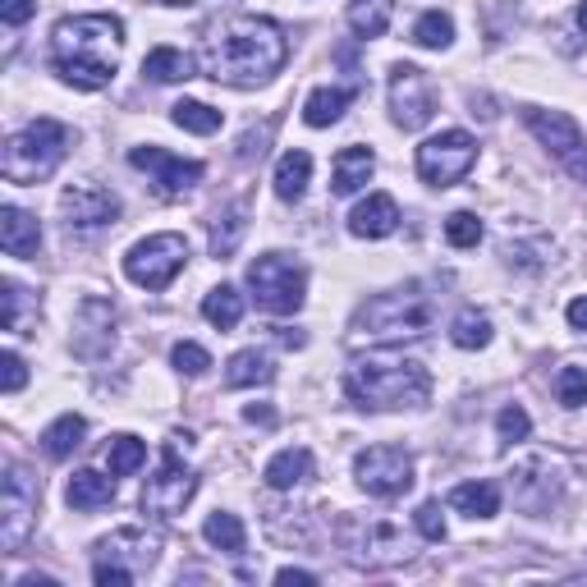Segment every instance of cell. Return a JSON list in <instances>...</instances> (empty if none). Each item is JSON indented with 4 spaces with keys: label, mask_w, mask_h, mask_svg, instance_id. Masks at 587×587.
Returning a JSON list of instances; mask_svg holds the SVG:
<instances>
[{
    "label": "cell",
    "mask_w": 587,
    "mask_h": 587,
    "mask_svg": "<svg viewBox=\"0 0 587 587\" xmlns=\"http://www.w3.org/2000/svg\"><path fill=\"white\" fill-rule=\"evenodd\" d=\"M565 317H569V326H574V330H587V294L569 303V308H565Z\"/></svg>",
    "instance_id": "48"
},
{
    "label": "cell",
    "mask_w": 587,
    "mask_h": 587,
    "mask_svg": "<svg viewBox=\"0 0 587 587\" xmlns=\"http://www.w3.org/2000/svg\"><path fill=\"white\" fill-rule=\"evenodd\" d=\"M345 19H349V29L359 33L363 42L386 37V29H391V0H349Z\"/></svg>",
    "instance_id": "29"
},
{
    "label": "cell",
    "mask_w": 587,
    "mask_h": 587,
    "mask_svg": "<svg viewBox=\"0 0 587 587\" xmlns=\"http://www.w3.org/2000/svg\"><path fill=\"white\" fill-rule=\"evenodd\" d=\"M170 120L180 124L184 134H216L221 129V111H212L207 101H180V106L170 111Z\"/></svg>",
    "instance_id": "36"
},
{
    "label": "cell",
    "mask_w": 587,
    "mask_h": 587,
    "mask_svg": "<svg viewBox=\"0 0 587 587\" xmlns=\"http://www.w3.org/2000/svg\"><path fill=\"white\" fill-rule=\"evenodd\" d=\"M414 523H418V532H422L427 542H445V519H441V505L437 500H422L414 509Z\"/></svg>",
    "instance_id": "43"
},
{
    "label": "cell",
    "mask_w": 587,
    "mask_h": 587,
    "mask_svg": "<svg viewBox=\"0 0 587 587\" xmlns=\"http://www.w3.org/2000/svg\"><path fill=\"white\" fill-rule=\"evenodd\" d=\"M147 464V445L138 441V437H115L111 441V450H106V469H111V477H129V473H138Z\"/></svg>",
    "instance_id": "34"
},
{
    "label": "cell",
    "mask_w": 587,
    "mask_h": 587,
    "mask_svg": "<svg viewBox=\"0 0 587 587\" xmlns=\"http://www.w3.org/2000/svg\"><path fill=\"white\" fill-rule=\"evenodd\" d=\"M37 500H42V487L37 477L5 459V496H0V546L10 555L23 551V542L33 538V523H37Z\"/></svg>",
    "instance_id": "9"
},
{
    "label": "cell",
    "mask_w": 587,
    "mask_h": 587,
    "mask_svg": "<svg viewBox=\"0 0 587 587\" xmlns=\"http://www.w3.org/2000/svg\"><path fill=\"white\" fill-rule=\"evenodd\" d=\"M308 180H313V157L308 151H285L275 166V197L280 202H298L303 193H308Z\"/></svg>",
    "instance_id": "27"
},
{
    "label": "cell",
    "mask_w": 587,
    "mask_h": 587,
    "mask_svg": "<svg viewBox=\"0 0 587 587\" xmlns=\"http://www.w3.org/2000/svg\"><path fill=\"white\" fill-rule=\"evenodd\" d=\"M202 538H207L216 551H225V555H244L248 551V532H244L239 515H229V509H216V515L202 523Z\"/></svg>",
    "instance_id": "31"
},
{
    "label": "cell",
    "mask_w": 587,
    "mask_h": 587,
    "mask_svg": "<svg viewBox=\"0 0 587 587\" xmlns=\"http://www.w3.org/2000/svg\"><path fill=\"white\" fill-rule=\"evenodd\" d=\"M450 340L459 349H487L492 345V317L477 313V308H464L454 317V326H450Z\"/></svg>",
    "instance_id": "33"
},
{
    "label": "cell",
    "mask_w": 587,
    "mask_h": 587,
    "mask_svg": "<svg viewBox=\"0 0 587 587\" xmlns=\"http://www.w3.org/2000/svg\"><path fill=\"white\" fill-rule=\"evenodd\" d=\"M496 431H500V441H505V445H515V441H528V431H532V418L523 414L519 404H509V408H500V418H496Z\"/></svg>",
    "instance_id": "41"
},
{
    "label": "cell",
    "mask_w": 587,
    "mask_h": 587,
    "mask_svg": "<svg viewBox=\"0 0 587 587\" xmlns=\"http://www.w3.org/2000/svg\"><path fill=\"white\" fill-rule=\"evenodd\" d=\"M60 216L69 229H79V235H88V229H106L120 221V197L111 189L101 184H69L60 193Z\"/></svg>",
    "instance_id": "16"
},
{
    "label": "cell",
    "mask_w": 587,
    "mask_h": 587,
    "mask_svg": "<svg viewBox=\"0 0 587 587\" xmlns=\"http://www.w3.org/2000/svg\"><path fill=\"white\" fill-rule=\"evenodd\" d=\"M372 170H376L372 147H345L340 157H336V170H330V193H336V197H353V193H359L372 180Z\"/></svg>",
    "instance_id": "20"
},
{
    "label": "cell",
    "mask_w": 587,
    "mask_h": 587,
    "mask_svg": "<svg viewBox=\"0 0 587 587\" xmlns=\"http://www.w3.org/2000/svg\"><path fill=\"white\" fill-rule=\"evenodd\" d=\"M244 418H248V422H262V427H271V422H275V414H271V408H258V404H252V408H244Z\"/></svg>",
    "instance_id": "49"
},
{
    "label": "cell",
    "mask_w": 587,
    "mask_h": 587,
    "mask_svg": "<svg viewBox=\"0 0 587 587\" xmlns=\"http://www.w3.org/2000/svg\"><path fill=\"white\" fill-rule=\"evenodd\" d=\"M437 326V303L422 294V285H404L372 294L349 321V345H404V340H422Z\"/></svg>",
    "instance_id": "4"
},
{
    "label": "cell",
    "mask_w": 587,
    "mask_h": 587,
    "mask_svg": "<svg viewBox=\"0 0 587 587\" xmlns=\"http://www.w3.org/2000/svg\"><path fill=\"white\" fill-rule=\"evenodd\" d=\"M399 229V202L391 193H368V202L349 212V235L359 239H386Z\"/></svg>",
    "instance_id": "18"
},
{
    "label": "cell",
    "mask_w": 587,
    "mask_h": 587,
    "mask_svg": "<svg viewBox=\"0 0 587 587\" xmlns=\"http://www.w3.org/2000/svg\"><path fill=\"white\" fill-rule=\"evenodd\" d=\"M202 317H207L216 330H235L244 321V294L235 285H216L207 298H202Z\"/></svg>",
    "instance_id": "32"
},
{
    "label": "cell",
    "mask_w": 587,
    "mask_h": 587,
    "mask_svg": "<svg viewBox=\"0 0 587 587\" xmlns=\"http://www.w3.org/2000/svg\"><path fill=\"white\" fill-rule=\"evenodd\" d=\"M37 10V0H0V19L10 23V29H19V23H29Z\"/></svg>",
    "instance_id": "45"
},
{
    "label": "cell",
    "mask_w": 587,
    "mask_h": 587,
    "mask_svg": "<svg viewBox=\"0 0 587 587\" xmlns=\"http://www.w3.org/2000/svg\"><path fill=\"white\" fill-rule=\"evenodd\" d=\"M353 477L359 487L376 500H395L414 487V459H408L399 445H368L353 459Z\"/></svg>",
    "instance_id": "13"
},
{
    "label": "cell",
    "mask_w": 587,
    "mask_h": 587,
    "mask_svg": "<svg viewBox=\"0 0 587 587\" xmlns=\"http://www.w3.org/2000/svg\"><path fill=\"white\" fill-rule=\"evenodd\" d=\"M473 161H477V138L464 129H441L437 138L418 147V180L431 189H450L473 170Z\"/></svg>",
    "instance_id": "12"
},
{
    "label": "cell",
    "mask_w": 587,
    "mask_h": 587,
    "mask_svg": "<svg viewBox=\"0 0 587 587\" xmlns=\"http://www.w3.org/2000/svg\"><path fill=\"white\" fill-rule=\"evenodd\" d=\"M308 477H313V450H303V445L280 450L271 464L262 469V482L271 492H294L298 482H308Z\"/></svg>",
    "instance_id": "21"
},
{
    "label": "cell",
    "mask_w": 587,
    "mask_h": 587,
    "mask_svg": "<svg viewBox=\"0 0 587 587\" xmlns=\"http://www.w3.org/2000/svg\"><path fill=\"white\" fill-rule=\"evenodd\" d=\"M74 147V129L60 120H33L23 124V129L5 143L0 151V174H5L10 184H42L46 174H56V166L69 157Z\"/></svg>",
    "instance_id": "5"
},
{
    "label": "cell",
    "mask_w": 587,
    "mask_h": 587,
    "mask_svg": "<svg viewBox=\"0 0 587 587\" xmlns=\"http://www.w3.org/2000/svg\"><path fill=\"white\" fill-rule=\"evenodd\" d=\"M189 267V239L184 235H147L138 239L129 252H124V275L134 280V285L161 294L170 290V280Z\"/></svg>",
    "instance_id": "8"
},
{
    "label": "cell",
    "mask_w": 587,
    "mask_h": 587,
    "mask_svg": "<svg viewBox=\"0 0 587 587\" xmlns=\"http://www.w3.org/2000/svg\"><path fill=\"white\" fill-rule=\"evenodd\" d=\"M555 399L565 408H583L587 404V372L583 368H560L555 376Z\"/></svg>",
    "instance_id": "38"
},
{
    "label": "cell",
    "mask_w": 587,
    "mask_h": 587,
    "mask_svg": "<svg viewBox=\"0 0 587 587\" xmlns=\"http://www.w3.org/2000/svg\"><path fill=\"white\" fill-rule=\"evenodd\" d=\"M275 381V363L267 359L262 349H239L235 359L225 363V386L248 391V386H271Z\"/></svg>",
    "instance_id": "23"
},
{
    "label": "cell",
    "mask_w": 587,
    "mask_h": 587,
    "mask_svg": "<svg viewBox=\"0 0 587 587\" xmlns=\"http://www.w3.org/2000/svg\"><path fill=\"white\" fill-rule=\"evenodd\" d=\"M151 5H170V10H189V5H202V0H151Z\"/></svg>",
    "instance_id": "50"
},
{
    "label": "cell",
    "mask_w": 587,
    "mask_h": 587,
    "mask_svg": "<svg viewBox=\"0 0 587 587\" xmlns=\"http://www.w3.org/2000/svg\"><path fill=\"white\" fill-rule=\"evenodd\" d=\"M248 290L262 313L294 317L303 308V298H308V271H303V262H294L290 252H262V258L248 267Z\"/></svg>",
    "instance_id": "6"
},
{
    "label": "cell",
    "mask_w": 587,
    "mask_h": 587,
    "mask_svg": "<svg viewBox=\"0 0 587 587\" xmlns=\"http://www.w3.org/2000/svg\"><path fill=\"white\" fill-rule=\"evenodd\" d=\"M83 437H88V422L79 414H65V418H56L42 431V450H46V459H69L74 450L83 445Z\"/></svg>",
    "instance_id": "28"
},
{
    "label": "cell",
    "mask_w": 587,
    "mask_h": 587,
    "mask_svg": "<svg viewBox=\"0 0 587 587\" xmlns=\"http://www.w3.org/2000/svg\"><path fill=\"white\" fill-rule=\"evenodd\" d=\"M170 363H174V368H180L184 376H202V372H207V368H212V353H207V349H202V345H193V340H180V345H174V349H170Z\"/></svg>",
    "instance_id": "40"
},
{
    "label": "cell",
    "mask_w": 587,
    "mask_h": 587,
    "mask_svg": "<svg viewBox=\"0 0 587 587\" xmlns=\"http://www.w3.org/2000/svg\"><path fill=\"white\" fill-rule=\"evenodd\" d=\"M0 298H5V330L23 336V326H29V290L5 275V280H0Z\"/></svg>",
    "instance_id": "37"
},
{
    "label": "cell",
    "mask_w": 587,
    "mask_h": 587,
    "mask_svg": "<svg viewBox=\"0 0 587 587\" xmlns=\"http://www.w3.org/2000/svg\"><path fill=\"white\" fill-rule=\"evenodd\" d=\"M437 115V88L418 65H395L391 69V120L404 134H418Z\"/></svg>",
    "instance_id": "14"
},
{
    "label": "cell",
    "mask_w": 587,
    "mask_h": 587,
    "mask_svg": "<svg viewBox=\"0 0 587 587\" xmlns=\"http://www.w3.org/2000/svg\"><path fill=\"white\" fill-rule=\"evenodd\" d=\"M193 437L189 431H174L161 450V464L143 482V515H157V519H180L184 505L197 496V473L180 459V445H189Z\"/></svg>",
    "instance_id": "7"
},
{
    "label": "cell",
    "mask_w": 587,
    "mask_h": 587,
    "mask_svg": "<svg viewBox=\"0 0 587 587\" xmlns=\"http://www.w3.org/2000/svg\"><path fill=\"white\" fill-rule=\"evenodd\" d=\"M0 248H5L10 258H37V248H42L37 216L14 207V202H5V207H0Z\"/></svg>",
    "instance_id": "19"
},
{
    "label": "cell",
    "mask_w": 587,
    "mask_h": 587,
    "mask_svg": "<svg viewBox=\"0 0 587 587\" xmlns=\"http://www.w3.org/2000/svg\"><path fill=\"white\" fill-rule=\"evenodd\" d=\"M574 19H578V29L587 33V0H578V10H574Z\"/></svg>",
    "instance_id": "51"
},
{
    "label": "cell",
    "mask_w": 587,
    "mask_h": 587,
    "mask_svg": "<svg viewBox=\"0 0 587 587\" xmlns=\"http://www.w3.org/2000/svg\"><path fill=\"white\" fill-rule=\"evenodd\" d=\"M414 42H418L422 50H445V46L454 42V19L441 14V10H427V14L414 23Z\"/></svg>",
    "instance_id": "35"
},
{
    "label": "cell",
    "mask_w": 587,
    "mask_h": 587,
    "mask_svg": "<svg viewBox=\"0 0 587 587\" xmlns=\"http://www.w3.org/2000/svg\"><path fill=\"white\" fill-rule=\"evenodd\" d=\"M353 97H359V88H317V92H308V101H303V124H308V129H326V124H336L349 111Z\"/></svg>",
    "instance_id": "24"
},
{
    "label": "cell",
    "mask_w": 587,
    "mask_h": 587,
    "mask_svg": "<svg viewBox=\"0 0 587 587\" xmlns=\"http://www.w3.org/2000/svg\"><path fill=\"white\" fill-rule=\"evenodd\" d=\"M92 551H97V565H120V569L143 574V569L157 565L161 538L147 532V528H120V532H111V538H101Z\"/></svg>",
    "instance_id": "17"
},
{
    "label": "cell",
    "mask_w": 587,
    "mask_h": 587,
    "mask_svg": "<svg viewBox=\"0 0 587 587\" xmlns=\"http://www.w3.org/2000/svg\"><path fill=\"white\" fill-rule=\"evenodd\" d=\"M143 74L151 83H184V79H193V56L180 46H157L143 56Z\"/></svg>",
    "instance_id": "26"
},
{
    "label": "cell",
    "mask_w": 587,
    "mask_h": 587,
    "mask_svg": "<svg viewBox=\"0 0 587 587\" xmlns=\"http://www.w3.org/2000/svg\"><path fill=\"white\" fill-rule=\"evenodd\" d=\"M340 546L353 565L363 569H391V565H404L408 555V538L395 528V523H363V519H340Z\"/></svg>",
    "instance_id": "10"
},
{
    "label": "cell",
    "mask_w": 587,
    "mask_h": 587,
    "mask_svg": "<svg viewBox=\"0 0 587 587\" xmlns=\"http://www.w3.org/2000/svg\"><path fill=\"white\" fill-rule=\"evenodd\" d=\"M267 157V129L262 134H244L239 138V161H262Z\"/></svg>",
    "instance_id": "46"
},
{
    "label": "cell",
    "mask_w": 587,
    "mask_h": 587,
    "mask_svg": "<svg viewBox=\"0 0 587 587\" xmlns=\"http://www.w3.org/2000/svg\"><path fill=\"white\" fill-rule=\"evenodd\" d=\"M523 124L532 134H538V143L551 151V157L565 166L574 180L587 189V134L578 129V120L565 115V111H542V106H523Z\"/></svg>",
    "instance_id": "11"
},
{
    "label": "cell",
    "mask_w": 587,
    "mask_h": 587,
    "mask_svg": "<svg viewBox=\"0 0 587 587\" xmlns=\"http://www.w3.org/2000/svg\"><path fill=\"white\" fill-rule=\"evenodd\" d=\"M23 386H29V363H23L14 349H5V353H0V391L19 395Z\"/></svg>",
    "instance_id": "42"
},
{
    "label": "cell",
    "mask_w": 587,
    "mask_h": 587,
    "mask_svg": "<svg viewBox=\"0 0 587 587\" xmlns=\"http://www.w3.org/2000/svg\"><path fill=\"white\" fill-rule=\"evenodd\" d=\"M345 395L353 408H368V414L422 408L431 395V376L418 359H404V353H368L345 372Z\"/></svg>",
    "instance_id": "3"
},
{
    "label": "cell",
    "mask_w": 587,
    "mask_h": 587,
    "mask_svg": "<svg viewBox=\"0 0 587 587\" xmlns=\"http://www.w3.org/2000/svg\"><path fill=\"white\" fill-rule=\"evenodd\" d=\"M445 239H450L454 248H477V244H482V221H477L473 212H454V216L445 221Z\"/></svg>",
    "instance_id": "39"
},
{
    "label": "cell",
    "mask_w": 587,
    "mask_h": 587,
    "mask_svg": "<svg viewBox=\"0 0 587 587\" xmlns=\"http://www.w3.org/2000/svg\"><path fill=\"white\" fill-rule=\"evenodd\" d=\"M65 500H69V509H83V515H88V509H106L115 500V477L92 473V469L74 473L69 487H65Z\"/></svg>",
    "instance_id": "22"
},
{
    "label": "cell",
    "mask_w": 587,
    "mask_h": 587,
    "mask_svg": "<svg viewBox=\"0 0 587 587\" xmlns=\"http://www.w3.org/2000/svg\"><path fill=\"white\" fill-rule=\"evenodd\" d=\"M244 235H248V202H235L216 225H212V258H235V248L244 244Z\"/></svg>",
    "instance_id": "30"
},
{
    "label": "cell",
    "mask_w": 587,
    "mask_h": 587,
    "mask_svg": "<svg viewBox=\"0 0 587 587\" xmlns=\"http://www.w3.org/2000/svg\"><path fill=\"white\" fill-rule=\"evenodd\" d=\"M138 574L134 569H120V565H92V583L97 587H129Z\"/></svg>",
    "instance_id": "44"
},
{
    "label": "cell",
    "mask_w": 587,
    "mask_h": 587,
    "mask_svg": "<svg viewBox=\"0 0 587 587\" xmlns=\"http://www.w3.org/2000/svg\"><path fill=\"white\" fill-rule=\"evenodd\" d=\"M450 509L469 519H496L500 515V487L496 482H459L450 492Z\"/></svg>",
    "instance_id": "25"
},
{
    "label": "cell",
    "mask_w": 587,
    "mask_h": 587,
    "mask_svg": "<svg viewBox=\"0 0 587 587\" xmlns=\"http://www.w3.org/2000/svg\"><path fill=\"white\" fill-rule=\"evenodd\" d=\"M285 60H290L285 33L258 14L225 19L221 29H212V37L202 42V56H197L202 74L225 88H262L285 69Z\"/></svg>",
    "instance_id": "1"
},
{
    "label": "cell",
    "mask_w": 587,
    "mask_h": 587,
    "mask_svg": "<svg viewBox=\"0 0 587 587\" xmlns=\"http://www.w3.org/2000/svg\"><path fill=\"white\" fill-rule=\"evenodd\" d=\"M129 166L134 170H147L151 174V189H157V197H166V202L193 193L197 180H202V161L170 157L166 147H129Z\"/></svg>",
    "instance_id": "15"
},
{
    "label": "cell",
    "mask_w": 587,
    "mask_h": 587,
    "mask_svg": "<svg viewBox=\"0 0 587 587\" xmlns=\"http://www.w3.org/2000/svg\"><path fill=\"white\" fill-rule=\"evenodd\" d=\"M124 50V23L115 14H74L50 33V74L79 92H101Z\"/></svg>",
    "instance_id": "2"
},
{
    "label": "cell",
    "mask_w": 587,
    "mask_h": 587,
    "mask_svg": "<svg viewBox=\"0 0 587 587\" xmlns=\"http://www.w3.org/2000/svg\"><path fill=\"white\" fill-rule=\"evenodd\" d=\"M275 583H280V587H290V583L313 587V583H317V574H308V569H294V565H290V569H280V574H275Z\"/></svg>",
    "instance_id": "47"
}]
</instances>
